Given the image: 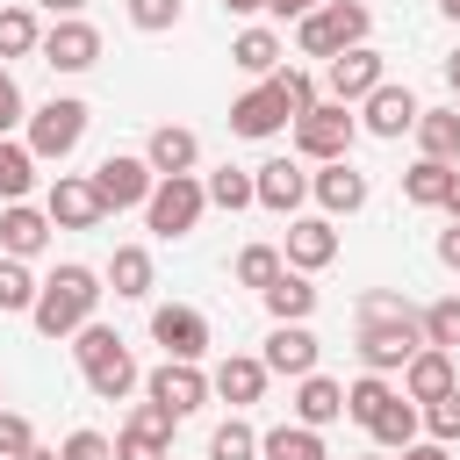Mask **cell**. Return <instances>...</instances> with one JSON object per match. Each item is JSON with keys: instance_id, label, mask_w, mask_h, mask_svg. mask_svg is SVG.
I'll use <instances>...</instances> for the list:
<instances>
[{"instance_id": "1", "label": "cell", "mask_w": 460, "mask_h": 460, "mask_svg": "<svg viewBox=\"0 0 460 460\" xmlns=\"http://www.w3.org/2000/svg\"><path fill=\"white\" fill-rule=\"evenodd\" d=\"M72 338H79V345H72V359H79L86 388H93L101 402H122V395L137 388V359H129V345H122L108 323H93V316H86Z\"/></svg>"}, {"instance_id": "2", "label": "cell", "mask_w": 460, "mask_h": 460, "mask_svg": "<svg viewBox=\"0 0 460 460\" xmlns=\"http://www.w3.org/2000/svg\"><path fill=\"white\" fill-rule=\"evenodd\" d=\"M93 302H101V280H93L86 266H58V273L36 288V309H29V316H36L43 338H72V331L93 316Z\"/></svg>"}, {"instance_id": "3", "label": "cell", "mask_w": 460, "mask_h": 460, "mask_svg": "<svg viewBox=\"0 0 460 460\" xmlns=\"http://www.w3.org/2000/svg\"><path fill=\"white\" fill-rule=\"evenodd\" d=\"M201 208H208V194H201L194 172H158L151 194H144V223H151L158 237H187V230L201 223Z\"/></svg>"}, {"instance_id": "4", "label": "cell", "mask_w": 460, "mask_h": 460, "mask_svg": "<svg viewBox=\"0 0 460 460\" xmlns=\"http://www.w3.org/2000/svg\"><path fill=\"white\" fill-rule=\"evenodd\" d=\"M309 58H338V50H352V43H367V7L359 0H323V7H309L302 14V36H295Z\"/></svg>"}, {"instance_id": "5", "label": "cell", "mask_w": 460, "mask_h": 460, "mask_svg": "<svg viewBox=\"0 0 460 460\" xmlns=\"http://www.w3.org/2000/svg\"><path fill=\"white\" fill-rule=\"evenodd\" d=\"M352 115H345V101H309L302 115H295V151L302 158H345L352 151Z\"/></svg>"}, {"instance_id": "6", "label": "cell", "mask_w": 460, "mask_h": 460, "mask_svg": "<svg viewBox=\"0 0 460 460\" xmlns=\"http://www.w3.org/2000/svg\"><path fill=\"white\" fill-rule=\"evenodd\" d=\"M424 345V331H417V316H381V323H359V359H367V374H395V367H410V352Z\"/></svg>"}, {"instance_id": "7", "label": "cell", "mask_w": 460, "mask_h": 460, "mask_svg": "<svg viewBox=\"0 0 460 460\" xmlns=\"http://www.w3.org/2000/svg\"><path fill=\"white\" fill-rule=\"evenodd\" d=\"M79 137H86V101H43L29 115V151L36 158H65V151H79Z\"/></svg>"}, {"instance_id": "8", "label": "cell", "mask_w": 460, "mask_h": 460, "mask_svg": "<svg viewBox=\"0 0 460 460\" xmlns=\"http://www.w3.org/2000/svg\"><path fill=\"white\" fill-rule=\"evenodd\" d=\"M172 410L165 402H137V417L122 424V438H115V460H172L165 446H172Z\"/></svg>"}, {"instance_id": "9", "label": "cell", "mask_w": 460, "mask_h": 460, "mask_svg": "<svg viewBox=\"0 0 460 460\" xmlns=\"http://www.w3.org/2000/svg\"><path fill=\"white\" fill-rule=\"evenodd\" d=\"M36 50H43V65H50V72H86V65H101V29H93V22H79V14H65Z\"/></svg>"}, {"instance_id": "10", "label": "cell", "mask_w": 460, "mask_h": 460, "mask_svg": "<svg viewBox=\"0 0 460 460\" xmlns=\"http://www.w3.org/2000/svg\"><path fill=\"white\" fill-rule=\"evenodd\" d=\"M151 180H158V172H151L144 158H122V151L93 165V194H101V208H144Z\"/></svg>"}, {"instance_id": "11", "label": "cell", "mask_w": 460, "mask_h": 460, "mask_svg": "<svg viewBox=\"0 0 460 460\" xmlns=\"http://www.w3.org/2000/svg\"><path fill=\"white\" fill-rule=\"evenodd\" d=\"M151 338L165 345V359H201V352H208V316L187 309V302H165V309L151 316Z\"/></svg>"}, {"instance_id": "12", "label": "cell", "mask_w": 460, "mask_h": 460, "mask_svg": "<svg viewBox=\"0 0 460 460\" xmlns=\"http://www.w3.org/2000/svg\"><path fill=\"white\" fill-rule=\"evenodd\" d=\"M302 194H309V172H302V165H288V158H266V165L252 172V201H259V208H273V216H295V208H302Z\"/></svg>"}, {"instance_id": "13", "label": "cell", "mask_w": 460, "mask_h": 460, "mask_svg": "<svg viewBox=\"0 0 460 460\" xmlns=\"http://www.w3.org/2000/svg\"><path fill=\"white\" fill-rule=\"evenodd\" d=\"M58 230H93L108 208H101V194H93V180H79V172H58V187H50V208H43Z\"/></svg>"}, {"instance_id": "14", "label": "cell", "mask_w": 460, "mask_h": 460, "mask_svg": "<svg viewBox=\"0 0 460 460\" xmlns=\"http://www.w3.org/2000/svg\"><path fill=\"white\" fill-rule=\"evenodd\" d=\"M381 86V50H367V43H352V50H338L331 58V101H367Z\"/></svg>"}, {"instance_id": "15", "label": "cell", "mask_w": 460, "mask_h": 460, "mask_svg": "<svg viewBox=\"0 0 460 460\" xmlns=\"http://www.w3.org/2000/svg\"><path fill=\"white\" fill-rule=\"evenodd\" d=\"M280 122H295V115H288V101H280V86H273V79L230 101V129H237V137H273Z\"/></svg>"}, {"instance_id": "16", "label": "cell", "mask_w": 460, "mask_h": 460, "mask_svg": "<svg viewBox=\"0 0 460 460\" xmlns=\"http://www.w3.org/2000/svg\"><path fill=\"white\" fill-rule=\"evenodd\" d=\"M331 259H338L331 216H295V223H288V266H295V273H316V266H331Z\"/></svg>"}, {"instance_id": "17", "label": "cell", "mask_w": 460, "mask_h": 460, "mask_svg": "<svg viewBox=\"0 0 460 460\" xmlns=\"http://www.w3.org/2000/svg\"><path fill=\"white\" fill-rule=\"evenodd\" d=\"M446 388H460V367H453V352H438V345H417V352H410V367H402V395H410V402H431V395H446Z\"/></svg>"}, {"instance_id": "18", "label": "cell", "mask_w": 460, "mask_h": 460, "mask_svg": "<svg viewBox=\"0 0 460 460\" xmlns=\"http://www.w3.org/2000/svg\"><path fill=\"white\" fill-rule=\"evenodd\" d=\"M151 402H165L172 417H187V410L208 402V374H194V359H165L151 374Z\"/></svg>"}, {"instance_id": "19", "label": "cell", "mask_w": 460, "mask_h": 460, "mask_svg": "<svg viewBox=\"0 0 460 460\" xmlns=\"http://www.w3.org/2000/svg\"><path fill=\"white\" fill-rule=\"evenodd\" d=\"M359 108H367V129H374V137H402V129H417V93H410V86H388V79H381Z\"/></svg>"}, {"instance_id": "20", "label": "cell", "mask_w": 460, "mask_h": 460, "mask_svg": "<svg viewBox=\"0 0 460 460\" xmlns=\"http://www.w3.org/2000/svg\"><path fill=\"white\" fill-rule=\"evenodd\" d=\"M309 194H316L331 216H352V208H367V172H352L345 158H323V172L309 180Z\"/></svg>"}, {"instance_id": "21", "label": "cell", "mask_w": 460, "mask_h": 460, "mask_svg": "<svg viewBox=\"0 0 460 460\" xmlns=\"http://www.w3.org/2000/svg\"><path fill=\"white\" fill-rule=\"evenodd\" d=\"M0 244H7V259H36L50 244V216L29 208V201H7L0 208Z\"/></svg>"}, {"instance_id": "22", "label": "cell", "mask_w": 460, "mask_h": 460, "mask_svg": "<svg viewBox=\"0 0 460 460\" xmlns=\"http://www.w3.org/2000/svg\"><path fill=\"white\" fill-rule=\"evenodd\" d=\"M266 374H316V338L302 331V323H273V338H266Z\"/></svg>"}, {"instance_id": "23", "label": "cell", "mask_w": 460, "mask_h": 460, "mask_svg": "<svg viewBox=\"0 0 460 460\" xmlns=\"http://www.w3.org/2000/svg\"><path fill=\"white\" fill-rule=\"evenodd\" d=\"M338 417H345V388H338L331 374H302V388H295V424L323 431V424H338Z\"/></svg>"}, {"instance_id": "24", "label": "cell", "mask_w": 460, "mask_h": 460, "mask_svg": "<svg viewBox=\"0 0 460 460\" xmlns=\"http://www.w3.org/2000/svg\"><path fill=\"white\" fill-rule=\"evenodd\" d=\"M194 158H201V144H194V129H180V122H158L151 144H144V165H151V172H194Z\"/></svg>"}, {"instance_id": "25", "label": "cell", "mask_w": 460, "mask_h": 460, "mask_svg": "<svg viewBox=\"0 0 460 460\" xmlns=\"http://www.w3.org/2000/svg\"><path fill=\"white\" fill-rule=\"evenodd\" d=\"M453 187H460V165H446V158H417V165L402 172V194H410L417 208H446Z\"/></svg>"}, {"instance_id": "26", "label": "cell", "mask_w": 460, "mask_h": 460, "mask_svg": "<svg viewBox=\"0 0 460 460\" xmlns=\"http://www.w3.org/2000/svg\"><path fill=\"white\" fill-rule=\"evenodd\" d=\"M223 402H259L266 395V359H244V352H230L223 367H216V381H208Z\"/></svg>"}, {"instance_id": "27", "label": "cell", "mask_w": 460, "mask_h": 460, "mask_svg": "<svg viewBox=\"0 0 460 460\" xmlns=\"http://www.w3.org/2000/svg\"><path fill=\"white\" fill-rule=\"evenodd\" d=\"M417 144L424 158H460V108H417Z\"/></svg>"}, {"instance_id": "28", "label": "cell", "mask_w": 460, "mask_h": 460, "mask_svg": "<svg viewBox=\"0 0 460 460\" xmlns=\"http://www.w3.org/2000/svg\"><path fill=\"white\" fill-rule=\"evenodd\" d=\"M108 288H115L122 302L151 295V252H144V244H115V259H108Z\"/></svg>"}, {"instance_id": "29", "label": "cell", "mask_w": 460, "mask_h": 460, "mask_svg": "<svg viewBox=\"0 0 460 460\" xmlns=\"http://www.w3.org/2000/svg\"><path fill=\"white\" fill-rule=\"evenodd\" d=\"M367 431H374V446L402 453V446L417 438V402H410V395H388V402L374 410V424H367Z\"/></svg>"}, {"instance_id": "30", "label": "cell", "mask_w": 460, "mask_h": 460, "mask_svg": "<svg viewBox=\"0 0 460 460\" xmlns=\"http://www.w3.org/2000/svg\"><path fill=\"white\" fill-rule=\"evenodd\" d=\"M230 65H237V72H252V79L280 72V36H273V29H244V36L230 43Z\"/></svg>"}, {"instance_id": "31", "label": "cell", "mask_w": 460, "mask_h": 460, "mask_svg": "<svg viewBox=\"0 0 460 460\" xmlns=\"http://www.w3.org/2000/svg\"><path fill=\"white\" fill-rule=\"evenodd\" d=\"M266 309H273V323H302V316L316 309V288H309L302 273H288V266H280V280L266 288Z\"/></svg>"}, {"instance_id": "32", "label": "cell", "mask_w": 460, "mask_h": 460, "mask_svg": "<svg viewBox=\"0 0 460 460\" xmlns=\"http://www.w3.org/2000/svg\"><path fill=\"white\" fill-rule=\"evenodd\" d=\"M29 187H36V151L14 144V137H0V201H22Z\"/></svg>"}, {"instance_id": "33", "label": "cell", "mask_w": 460, "mask_h": 460, "mask_svg": "<svg viewBox=\"0 0 460 460\" xmlns=\"http://www.w3.org/2000/svg\"><path fill=\"white\" fill-rule=\"evenodd\" d=\"M259 453H266V460H331V453H323V438H316L309 424H280V431H266V438H259Z\"/></svg>"}, {"instance_id": "34", "label": "cell", "mask_w": 460, "mask_h": 460, "mask_svg": "<svg viewBox=\"0 0 460 460\" xmlns=\"http://www.w3.org/2000/svg\"><path fill=\"white\" fill-rule=\"evenodd\" d=\"M417 331H424V345H438V352H460V295L431 302V309L417 316Z\"/></svg>"}, {"instance_id": "35", "label": "cell", "mask_w": 460, "mask_h": 460, "mask_svg": "<svg viewBox=\"0 0 460 460\" xmlns=\"http://www.w3.org/2000/svg\"><path fill=\"white\" fill-rule=\"evenodd\" d=\"M208 460H259V431H252L244 417L216 424V438H208Z\"/></svg>"}, {"instance_id": "36", "label": "cell", "mask_w": 460, "mask_h": 460, "mask_svg": "<svg viewBox=\"0 0 460 460\" xmlns=\"http://www.w3.org/2000/svg\"><path fill=\"white\" fill-rule=\"evenodd\" d=\"M36 273H29V259H0V309H36Z\"/></svg>"}, {"instance_id": "37", "label": "cell", "mask_w": 460, "mask_h": 460, "mask_svg": "<svg viewBox=\"0 0 460 460\" xmlns=\"http://www.w3.org/2000/svg\"><path fill=\"white\" fill-rule=\"evenodd\" d=\"M43 36H36V14L29 7H0V58H29Z\"/></svg>"}, {"instance_id": "38", "label": "cell", "mask_w": 460, "mask_h": 460, "mask_svg": "<svg viewBox=\"0 0 460 460\" xmlns=\"http://www.w3.org/2000/svg\"><path fill=\"white\" fill-rule=\"evenodd\" d=\"M201 194H208L216 208H252V172L223 165V172H208V180H201Z\"/></svg>"}, {"instance_id": "39", "label": "cell", "mask_w": 460, "mask_h": 460, "mask_svg": "<svg viewBox=\"0 0 460 460\" xmlns=\"http://www.w3.org/2000/svg\"><path fill=\"white\" fill-rule=\"evenodd\" d=\"M237 280L266 295V288L280 280V252H273V244H244V252H237Z\"/></svg>"}, {"instance_id": "40", "label": "cell", "mask_w": 460, "mask_h": 460, "mask_svg": "<svg viewBox=\"0 0 460 460\" xmlns=\"http://www.w3.org/2000/svg\"><path fill=\"white\" fill-rule=\"evenodd\" d=\"M388 395H395V388H388L381 374H367V381H352V388H345V417H352V424H374V410H381Z\"/></svg>"}, {"instance_id": "41", "label": "cell", "mask_w": 460, "mask_h": 460, "mask_svg": "<svg viewBox=\"0 0 460 460\" xmlns=\"http://www.w3.org/2000/svg\"><path fill=\"white\" fill-rule=\"evenodd\" d=\"M424 424H431V438H438V446H453V438H460V388L431 395V402H424Z\"/></svg>"}, {"instance_id": "42", "label": "cell", "mask_w": 460, "mask_h": 460, "mask_svg": "<svg viewBox=\"0 0 460 460\" xmlns=\"http://www.w3.org/2000/svg\"><path fill=\"white\" fill-rule=\"evenodd\" d=\"M273 86H280V101H288V115H302L309 101H316V79L309 72H295V65H280V72H266Z\"/></svg>"}, {"instance_id": "43", "label": "cell", "mask_w": 460, "mask_h": 460, "mask_svg": "<svg viewBox=\"0 0 460 460\" xmlns=\"http://www.w3.org/2000/svg\"><path fill=\"white\" fill-rule=\"evenodd\" d=\"M129 22H137L144 36H158V29L180 22V0H129Z\"/></svg>"}, {"instance_id": "44", "label": "cell", "mask_w": 460, "mask_h": 460, "mask_svg": "<svg viewBox=\"0 0 460 460\" xmlns=\"http://www.w3.org/2000/svg\"><path fill=\"white\" fill-rule=\"evenodd\" d=\"M381 316H417L402 295H388V288H374V295H359V323H381Z\"/></svg>"}, {"instance_id": "45", "label": "cell", "mask_w": 460, "mask_h": 460, "mask_svg": "<svg viewBox=\"0 0 460 460\" xmlns=\"http://www.w3.org/2000/svg\"><path fill=\"white\" fill-rule=\"evenodd\" d=\"M36 446V431H29V417H14V410H0V460H14V453H29Z\"/></svg>"}, {"instance_id": "46", "label": "cell", "mask_w": 460, "mask_h": 460, "mask_svg": "<svg viewBox=\"0 0 460 460\" xmlns=\"http://www.w3.org/2000/svg\"><path fill=\"white\" fill-rule=\"evenodd\" d=\"M58 460H115V446H108L101 431H72V438L58 446Z\"/></svg>"}, {"instance_id": "47", "label": "cell", "mask_w": 460, "mask_h": 460, "mask_svg": "<svg viewBox=\"0 0 460 460\" xmlns=\"http://www.w3.org/2000/svg\"><path fill=\"white\" fill-rule=\"evenodd\" d=\"M14 122H22V86H14V72L0 65V137H7Z\"/></svg>"}, {"instance_id": "48", "label": "cell", "mask_w": 460, "mask_h": 460, "mask_svg": "<svg viewBox=\"0 0 460 460\" xmlns=\"http://www.w3.org/2000/svg\"><path fill=\"white\" fill-rule=\"evenodd\" d=\"M438 259H446V266H453V273H460V216H453V230H446V237H438Z\"/></svg>"}, {"instance_id": "49", "label": "cell", "mask_w": 460, "mask_h": 460, "mask_svg": "<svg viewBox=\"0 0 460 460\" xmlns=\"http://www.w3.org/2000/svg\"><path fill=\"white\" fill-rule=\"evenodd\" d=\"M402 460H446V446H438V438H431V446H417V438H410V446H402Z\"/></svg>"}, {"instance_id": "50", "label": "cell", "mask_w": 460, "mask_h": 460, "mask_svg": "<svg viewBox=\"0 0 460 460\" xmlns=\"http://www.w3.org/2000/svg\"><path fill=\"white\" fill-rule=\"evenodd\" d=\"M273 14H309V7H323V0H266Z\"/></svg>"}, {"instance_id": "51", "label": "cell", "mask_w": 460, "mask_h": 460, "mask_svg": "<svg viewBox=\"0 0 460 460\" xmlns=\"http://www.w3.org/2000/svg\"><path fill=\"white\" fill-rule=\"evenodd\" d=\"M36 7H50V14H79L86 0H36Z\"/></svg>"}, {"instance_id": "52", "label": "cell", "mask_w": 460, "mask_h": 460, "mask_svg": "<svg viewBox=\"0 0 460 460\" xmlns=\"http://www.w3.org/2000/svg\"><path fill=\"white\" fill-rule=\"evenodd\" d=\"M223 7H230V14H259L266 0H223Z\"/></svg>"}, {"instance_id": "53", "label": "cell", "mask_w": 460, "mask_h": 460, "mask_svg": "<svg viewBox=\"0 0 460 460\" xmlns=\"http://www.w3.org/2000/svg\"><path fill=\"white\" fill-rule=\"evenodd\" d=\"M446 86H453V93H460V50H453V58H446Z\"/></svg>"}, {"instance_id": "54", "label": "cell", "mask_w": 460, "mask_h": 460, "mask_svg": "<svg viewBox=\"0 0 460 460\" xmlns=\"http://www.w3.org/2000/svg\"><path fill=\"white\" fill-rule=\"evenodd\" d=\"M438 14H446V22H460V0H438Z\"/></svg>"}, {"instance_id": "55", "label": "cell", "mask_w": 460, "mask_h": 460, "mask_svg": "<svg viewBox=\"0 0 460 460\" xmlns=\"http://www.w3.org/2000/svg\"><path fill=\"white\" fill-rule=\"evenodd\" d=\"M14 460H58V453H43V446H29V453H14Z\"/></svg>"}, {"instance_id": "56", "label": "cell", "mask_w": 460, "mask_h": 460, "mask_svg": "<svg viewBox=\"0 0 460 460\" xmlns=\"http://www.w3.org/2000/svg\"><path fill=\"white\" fill-rule=\"evenodd\" d=\"M446 208H453V216H460V187H453V201H446Z\"/></svg>"}, {"instance_id": "57", "label": "cell", "mask_w": 460, "mask_h": 460, "mask_svg": "<svg viewBox=\"0 0 460 460\" xmlns=\"http://www.w3.org/2000/svg\"><path fill=\"white\" fill-rule=\"evenodd\" d=\"M367 460H388V453H367Z\"/></svg>"}]
</instances>
